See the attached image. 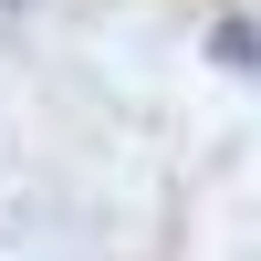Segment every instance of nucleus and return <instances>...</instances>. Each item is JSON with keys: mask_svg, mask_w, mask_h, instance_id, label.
I'll use <instances>...</instances> for the list:
<instances>
[{"mask_svg": "<svg viewBox=\"0 0 261 261\" xmlns=\"http://www.w3.org/2000/svg\"><path fill=\"white\" fill-rule=\"evenodd\" d=\"M209 53H220L230 73H251V53H261V42H251V21H220V32H209Z\"/></svg>", "mask_w": 261, "mask_h": 261, "instance_id": "f257e3e1", "label": "nucleus"}]
</instances>
